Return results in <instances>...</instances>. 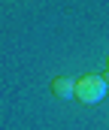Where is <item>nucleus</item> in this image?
<instances>
[{
    "mask_svg": "<svg viewBox=\"0 0 109 130\" xmlns=\"http://www.w3.org/2000/svg\"><path fill=\"white\" fill-rule=\"evenodd\" d=\"M106 91H109V79L97 76V73L76 79V100H79L82 106H97V103H103Z\"/></svg>",
    "mask_w": 109,
    "mask_h": 130,
    "instance_id": "1",
    "label": "nucleus"
},
{
    "mask_svg": "<svg viewBox=\"0 0 109 130\" xmlns=\"http://www.w3.org/2000/svg\"><path fill=\"white\" fill-rule=\"evenodd\" d=\"M49 88H52V94L58 100H73L76 97V79H70V76H55Z\"/></svg>",
    "mask_w": 109,
    "mask_h": 130,
    "instance_id": "2",
    "label": "nucleus"
},
{
    "mask_svg": "<svg viewBox=\"0 0 109 130\" xmlns=\"http://www.w3.org/2000/svg\"><path fill=\"white\" fill-rule=\"evenodd\" d=\"M106 70H109V58H106Z\"/></svg>",
    "mask_w": 109,
    "mask_h": 130,
    "instance_id": "3",
    "label": "nucleus"
}]
</instances>
